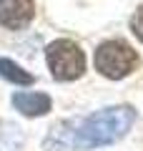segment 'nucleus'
<instances>
[{"instance_id": "obj_6", "label": "nucleus", "mask_w": 143, "mask_h": 151, "mask_svg": "<svg viewBox=\"0 0 143 151\" xmlns=\"http://www.w3.org/2000/svg\"><path fill=\"white\" fill-rule=\"evenodd\" d=\"M0 76H3L8 83H15V86H30V83H35V76L28 73V70H23L20 65H18L15 60H10V58H0Z\"/></svg>"}, {"instance_id": "obj_8", "label": "nucleus", "mask_w": 143, "mask_h": 151, "mask_svg": "<svg viewBox=\"0 0 143 151\" xmlns=\"http://www.w3.org/2000/svg\"><path fill=\"white\" fill-rule=\"evenodd\" d=\"M131 30H133V35L143 43V5H138V10L133 13V18H131Z\"/></svg>"}, {"instance_id": "obj_7", "label": "nucleus", "mask_w": 143, "mask_h": 151, "mask_svg": "<svg viewBox=\"0 0 143 151\" xmlns=\"http://www.w3.org/2000/svg\"><path fill=\"white\" fill-rule=\"evenodd\" d=\"M23 131L13 121H0V151H20Z\"/></svg>"}, {"instance_id": "obj_1", "label": "nucleus", "mask_w": 143, "mask_h": 151, "mask_svg": "<svg viewBox=\"0 0 143 151\" xmlns=\"http://www.w3.org/2000/svg\"><path fill=\"white\" fill-rule=\"evenodd\" d=\"M136 121L131 106H111L90 113L85 119L60 121L50 129L43 146L48 151H70V149H98L121 141Z\"/></svg>"}, {"instance_id": "obj_2", "label": "nucleus", "mask_w": 143, "mask_h": 151, "mask_svg": "<svg viewBox=\"0 0 143 151\" xmlns=\"http://www.w3.org/2000/svg\"><path fill=\"white\" fill-rule=\"evenodd\" d=\"M45 60L55 81H78L85 73V53L78 43L58 38L45 48Z\"/></svg>"}, {"instance_id": "obj_5", "label": "nucleus", "mask_w": 143, "mask_h": 151, "mask_svg": "<svg viewBox=\"0 0 143 151\" xmlns=\"http://www.w3.org/2000/svg\"><path fill=\"white\" fill-rule=\"evenodd\" d=\"M13 106H15V111H20L28 119H38V116H45L53 103H50L48 93H15Z\"/></svg>"}, {"instance_id": "obj_3", "label": "nucleus", "mask_w": 143, "mask_h": 151, "mask_svg": "<svg viewBox=\"0 0 143 151\" xmlns=\"http://www.w3.org/2000/svg\"><path fill=\"white\" fill-rule=\"evenodd\" d=\"M93 63L106 78L121 81V78H126L128 73L136 70L138 55H136V50H133L126 40H106V43L98 45Z\"/></svg>"}, {"instance_id": "obj_4", "label": "nucleus", "mask_w": 143, "mask_h": 151, "mask_svg": "<svg viewBox=\"0 0 143 151\" xmlns=\"http://www.w3.org/2000/svg\"><path fill=\"white\" fill-rule=\"evenodd\" d=\"M35 18L33 0H0V25L8 30H23Z\"/></svg>"}]
</instances>
